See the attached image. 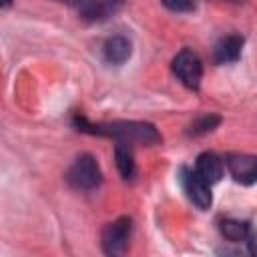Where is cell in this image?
Masks as SVG:
<instances>
[{"mask_svg": "<svg viewBox=\"0 0 257 257\" xmlns=\"http://www.w3.org/2000/svg\"><path fill=\"white\" fill-rule=\"evenodd\" d=\"M161 2L171 12H191L193 10V0H161Z\"/></svg>", "mask_w": 257, "mask_h": 257, "instance_id": "14", "label": "cell"}, {"mask_svg": "<svg viewBox=\"0 0 257 257\" xmlns=\"http://www.w3.org/2000/svg\"><path fill=\"white\" fill-rule=\"evenodd\" d=\"M12 4V0H2V8H8Z\"/></svg>", "mask_w": 257, "mask_h": 257, "instance_id": "17", "label": "cell"}, {"mask_svg": "<svg viewBox=\"0 0 257 257\" xmlns=\"http://www.w3.org/2000/svg\"><path fill=\"white\" fill-rule=\"evenodd\" d=\"M195 171L201 179H205L209 185H215L223 177V161L215 153H201L195 163Z\"/></svg>", "mask_w": 257, "mask_h": 257, "instance_id": "8", "label": "cell"}, {"mask_svg": "<svg viewBox=\"0 0 257 257\" xmlns=\"http://www.w3.org/2000/svg\"><path fill=\"white\" fill-rule=\"evenodd\" d=\"M171 68L183 86H187L189 90H199L203 78V64L201 58L191 48H183L181 52H177Z\"/></svg>", "mask_w": 257, "mask_h": 257, "instance_id": "3", "label": "cell"}, {"mask_svg": "<svg viewBox=\"0 0 257 257\" xmlns=\"http://www.w3.org/2000/svg\"><path fill=\"white\" fill-rule=\"evenodd\" d=\"M181 181H183V187H185V193L187 197L193 201L195 207H199L201 211L209 209L211 203H213V195H211V185L201 179L197 175V171L193 169H183L181 171Z\"/></svg>", "mask_w": 257, "mask_h": 257, "instance_id": "5", "label": "cell"}, {"mask_svg": "<svg viewBox=\"0 0 257 257\" xmlns=\"http://www.w3.org/2000/svg\"><path fill=\"white\" fill-rule=\"evenodd\" d=\"M219 229H221V235L233 243L237 241H245L249 237V225L243 223V221H237V219H225L219 223Z\"/></svg>", "mask_w": 257, "mask_h": 257, "instance_id": "12", "label": "cell"}, {"mask_svg": "<svg viewBox=\"0 0 257 257\" xmlns=\"http://www.w3.org/2000/svg\"><path fill=\"white\" fill-rule=\"evenodd\" d=\"M120 6H122V0H94L92 4L80 10V16L88 22H100L112 16Z\"/></svg>", "mask_w": 257, "mask_h": 257, "instance_id": "10", "label": "cell"}, {"mask_svg": "<svg viewBox=\"0 0 257 257\" xmlns=\"http://www.w3.org/2000/svg\"><path fill=\"white\" fill-rule=\"evenodd\" d=\"M225 167L229 169L231 177L241 185L257 183V157L255 155H239L231 153L225 157Z\"/></svg>", "mask_w": 257, "mask_h": 257, "instance_id": "6", "label": "cell"}, {"mask_svg": "<svg viewBox=\"0 0 257 257\" xmlns=\"http://www.w3.org/2000/svg\"><path fill=\"white\" fill-rule=\"evenodd\" d=\"M102 56L108 64H114V66H120L122 62L128 60L131 56V42L128 38L116 34V36H110L104 46H102Z\"/></svg>", "mask_w": 257, "mask_h": 257, "instance_id": "9", "label": "cell"}, {"mask_svg": "<svg viewBox=\"0 0 257 257\" xmlns=\"http://www.w3.org/2000/svg\"><path fill=\"white\" fill-rule=\"evenodd\" d=\"M131 231H133V221L128 217H118L112 223H108L102 231V237H100L102 251L110 257L122 255L128 247Z\"/></svg>", "mask_w": 257, "mask_h": 257, "instance_id": "4", "label": "cell"}, {"mask_svg": "<svg viewBox=\"0 0 257 257\" xmlns=\"http://www.w3.org/2000/svg\"><path fill=\"white\" fill-rule=\"evenodd\" d=\"M219 122H221V116H219V114L209 112V114H203V116L195 118V120L189 124V131H187V133H189L191 137H201V135L211 133Z\"/></svg>", "mask_w": 257, "mask_h": 257, "instance_id": "13", "label": "cell"}, {"mask_svg": "<svg viewBox=\"0 0 257 257\" xmlns=\"http://www.w3.org/2000/svg\"><path fill=\"white\" fill-rule=\"evenodd\" d=\"M114 163H116V169L120 173V177L124 181H131L137 173V167H135V159H133V153L128 149V145L124 143H116L114 147Z\"/></svg>", "mask_w": 257, "mask_h": 257, "instance_id": "11", "label": "cell"}, {"mask_svg": "<svg viewBox=\"0 0 257 257\" xmlns=\"http://www.w3.org/2000/svg\"><path fill=\"white\" fill-rule=\"evenodd\" d=\"M102 173L92 155H80L66 173V183L76 191H92L100 185Z\"/></svg>", "mask_w": 257, "mask_h": 257, "instance_id": "2", "label": "cell"}, {"mask_svg": "<svg viewBox=\"0 0 257 257\" xmlns=\"http://www.w3.org/2000/svg\"><path fill=\"white\" fill-rule=\"evenodd\" d=\"M74 124L82 133L114 139L116 143H124V145L153 147L163 141L157 126L151 122H143V120H112V122H96L94 124V122H88L84 116H76Z\"/></svg>", "mask_w": 257, "mask_h": 257, "instance_id": "1", "label": "cell"}, {"mask_svg": "<svg viewBox=\"0 0 257 257\" xmlns=\"http://www.w3.org/2000/svg\"><path fill=\"white\" fill-rule=\"evenodd\" d=\"M247 243H249V253L257 255V235H249L247 237Z\"/></svg>", "mask_w": 257, "mask_h": 257, "instance_id": "16", "label": "cell"}, {"mask_svg": "<svg viewBox=\"0 0 257 257\" xmlns=\"http://www.w3.org/2000/svg\"><path fill=\"white\" fill-rule=\"evenodd\" d=\"M241 48H243V36L239 34H229L225 38H221L215 48H213V58L217 64H229L239 60L241 56Z\"/></svg>", "mask_w": 257, "mask_h": 257, "instance_id": "7", "label": "cell"}, {"mask_svg": "<svg viewBox=\"0 0 257 257\" xmlns=\"http://www.w3.org/2000/svg\"><path fill=\"white\" fill-rule=\"evenodd\" d=\"M60 2H64V4H68V6H76V8H86L88 4H92L94 0H60Z\"/></svg>", "mask_w": 257, "mask_h": 257, "instance_id": "15", "label": "cell"}]
</instances>
